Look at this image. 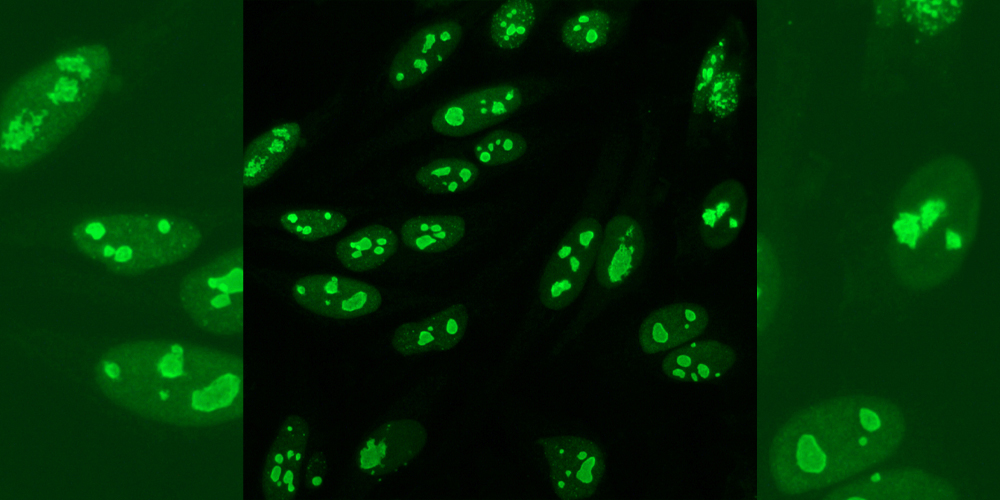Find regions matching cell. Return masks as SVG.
Wrapping results in <instances>:
<instances>
[{
    "instance_id": "6da1fadb",
    "label": "cell",
    "mask_w": 1000,
    "mask_h": 500,
    "mask_svg": "<svg viewBox=\"0 0 1000 500\" xmlns=\"http://www.w3.org/2000/svg\"><path fill=\"white\" fill-rule=\"evenodd\" d=\"M106 391L124 406L170 423L215 425L241 416L242 360L174 340H138L98 362Z\"/></svg>"
},
{
    "instance_id": "7a4b0ae2",
    "label": "cell",
    "mask_w": 1000,
    "mask_h": 500,
    "mask_svg": "<svg viewBox=\"0 0 1000 500\" xmlns=\"http://www.w3.org/2000/svg\"><path fill=\"white\" fill-rule=\"evenodd\" d=\"M903 418L893 404L870 398L827 401L794 416L770 452L777 487L803 494L853 476L890 455Z\"/></svg>"
},
{
    "instance_id": "3957f363",
    "label": "cell",
    "mask_w": 1000,
    "mask_h": 500,
    "mask_svg": "<svg viewBox=\"0 0 1000 500\" xmlns=\"http://www.w3.org/2000/svg\"><path fill=\"white\" fill-rule=\"evenodd\" d=\"M71 239L84 256L120 274H139L192 254L201 234L190 222L166 215L97 216L77 224Z\"/></svg>"
},
{
    "instance_id": "277c9868",
    "label": "cell",
    "mask_w": 1000,
    "mask_h": 500,
    "mask_svg": "<svg viewBox=\"0 0 1000 500\" xmlns=\"http://www.w3.org/2000/svg\"><path fill=\"white\" fill-rule=\"evenodd\" d=\"M180 301L200 328L218 335L243 329V252L226 251L191 271L180 286Z\"/></svg>"
},
{
    "instance_id": "5b68a950",
    "label": "cell",
    "mask_w": 1000,
    "mask_h": 500,
    "mask_svg": "<svg viewBox=\"0 0 1000 500\" xmlns=\"http://www.w3.org/2000/svg\"><path fill=\"white\" fill-rule=\"evenodd\" d=\"M603 227L595 212L580 215L545 265L537 287L543 307L560 310L573 303L594 267Z\"/></svg>"
},
{
    "instance_id": "8992f818",
    "label": "cell",
    "mask_w": 1000,
    "mask_h": 500,
    "mask_svg": "<svg viewBox=\"0 0 1000 500\" xmlns=\"http://www.w3.org/2000/svg\"><path fill=\"white\" fill-rule=\"evenodd\" d=\"M535 95L527 82H501L457 96L431 115V128L441 135L462 137L493 126L512 115Z\"/></svg>"
},
{
    "instance_id": "52a82bcc",
    "label": "cell",
    "mask_w": 1000,
    "mask_h": 500,
    "mask_svg": "<svg viewBox=\"0 0 1000 500\" xmlns=\"http://www.w3.org/2000/svg\"><path fill=\"white\" fill-rule=\"evenodd\" d=\"M539 444L557 496L577 500L597 492L605 476L606 461L595 441L579 435H552L541 438Z\"/></svg>"
},
{
    "instance_id": "ba28073f",
    "label": "cell",
    "mask_w": 1000,
    "mask_h": 500,
    "mask_svg": "<svg viewBox=\"0 0 1000 500\" xmlns=\"http://www.w3.org/2000/svg\"><path fill=\"white\" fill-rule=\"evenodd\" d=\"M464 35V24L455 18L418 28L392 56L387 69L389 84L396 89H407L424 80L449 59Z\"/></svg>"
},
{
    "instance_id": "9c48e42d",
    "label": "cell",
    "mask_w": 1000,
    "mask_h": 500,
    "mask_svg": "<svg viewBox=\"0 0 1000 500\" xmlns=\"http://www.w3.org/2000/svg\"><path fill=\"white\" fill-rule=\"evenodd\" d=\"M291 292L297 303L309 311L338 319L373 313L382 301L374 286L328 274L301 277L293 284Z\"/></svg>"
},
{
    "instance_id": "30bf717a",
    "label": "cell",
    "mask_w": 1000,
    "mask_h": 500,
    "mask_svg": "<svg viewBox=\"0 0 1000 500\" xmlns=\"http://www.w3.org/2000/svg\"><path fill=\"white\" fill-rule=\"evenodd\" d=\"M647 245L644 225L636 216L614 215L603 228L596 254L597 284L605 290L624 284L641 267Z\"/></svg>"
},
{
    "instance_id": "8fae6325",
    "label": "cell",
    "mask_w": 1000,
    "mask_h": 500,
    "mask_svg": "<svg viewBox=\"0 0 1000 500\" xmlns=\"http://www.w3.org/2000/svg\"><path fill=\"white\" fill-rule=\"evenodd\" d=\"M427 433L413 419L392 420L375 430L357 455L358 468L372 476L394 472L414 460L424 449Z\"/></svg>"
},
{
    "instance_id": "7c38bea8",
    "label": "cell",
    "mask_w": 1000,
    "mask_h": 500,
    "mask_svg": "<svg viewBox=\"0 0 1000 500\" xmlns=\"http://www.w3.org/2000/svg\"><path fill=\"white\" fill-rule=\"evenodd\" d=\"M308 440L309 429L301 417L290 416L283 421L264 464L262 486L267 499L295 497Z\"/></svg>"
},
{
    "instance_id": "4fadbf2b",
    "label": "cell",
    "mask_w": 1000,
    "mask_h": 500,
    "mask_svg": "<svg viewBox=\"0 0 1000 500\" xmlns=\"http://www.w3.org/2000/svg\"><path fill=\"white\" fill-rule=\"evenodd\" d=\"M710 323V313L703 305L679 301L650 313L639 328V345L645 353L655 354L675 349L701 335Z\"/></svg>"
},
{
    "instance_id": "5bb4252c",
    "label": "cell",
    "mask_w": 1000,
    "mask_h": 500,
    "mask_svg": "<svg viewBox=\"0 0 1000 500\" xmlns=\"http://www.w3.org/2000/svg\"><path fill=\"white\" fill-rule=\"evenodd\" d=\"M469 324V312L462 303H454L417 321L396 329L393 349L404 356L446 351L463 338Z\"/></svg>"
},
{
    "instance_id": "9a60e30c",
    "label": "cell",
    "mask_w": 1000,
    "mask_h": 500,
    "mask_svg": "<svg viewBox=\"0 0 1000 500\" xmlns=\"http://www.w3.org/2000/svg\"><path fill=\"white\" fill-rule=\"evenodd\" d=\"M747 195L743 185L732 179L716 184L701 206L698 234L709 250H721L739 235L747 215Z\"/></svg>"
},
{
    "instance_id": "2e32d148",
    "label": "cell",
    "mask_w": 1000,
    "mask_h": 500,
    "mask_svg": "<svg viewBox=\"0 0 1000 500\" xmlns=\"http://www.w3.org/2000/svg\"><path fill=\"white\" fill-rule=\"evenodd\" d=\"M735 362L736 353L732 347L708 339L675 348L664 357L661 368L670 379L698 383L725 376Z\"/></svg>"
},
{
    "instance_id": "e0dca14e",
    "label": "cell",
    "mask_w": 1000,
    "mask_h": 500,
    "mask_svg": "<svg viewBox=\"0 0 1000 500\" xmlns=\"http://www.w3.org/2000/svg\"><path fill=\"white\" fill-rule=\"evenodd\" d=\"M302 132L299 123L285 122L251 141L244 151L243 186L255 187L274 174L297 148Z\"/></svg>"
},
{
    "instance_id": "ac0fdd59",
    "label": "cell",
    "mask_w": 1000,
    "mask_h": 500,
    "mask_svg": "<svg viewBox=\"0 0 1000 500\" xmlns=\"http://www.w3.org/2000/svg\"><path fill=\"white\" fill-rule=\"evenodd\" d=\"M397 246L398 238L391 228L371 225L340 240L335 247V255L344 267L367 271L387 261Z\"/></svg>"
},
{
    "instance_id": "d6986e66",
    "label": "cell",
    "mask_w": 1000,
    "mask_h": 500,
    "mask_svg": "<svg viewBox=\"0 0 1000 500\" xmlns=\"http://www.w3.org/2000/svg\"><path fill=\"white\" fill-rule=\"evenodd\" d=\"M466 233V222L454 214L419 215L400 228L402 242L421 253H439L454 247Z\"/></svg>"
},
{
    "instance_id": "ffe728a7",
    "label": "cell",
    "mask_w": 1000,
    "mask_h": 500,
    "mask_svg": "<svg viewBox=\"0 0 1000 500\" xmlns=\"http://www.w3.org/2000/svg\"><path fill=\"white\" fill-rule=\"evenodd\" d=\"M480 176L478 167L461 157L431 160L415 173L420 187L434 194H455L472 187Z\"/></svg>"
},
{
    "instance_id": "44dd1931",
    "label": "cell",
    "mask_w": 1000,
    "mask_h": 500,
    "mask_svg": "<svg viewBox=\"0 0 1000 500\" xmlns=\"http://www.w3.org/2000/svg\"><path fill=\"white\" fill-rule=\"evenodd\" d=\"M537 20L532 1L514 0L501 4L491 16L488 33L500 49L514 50L524 44Z\"/></svg>"
},
{
    "instance_id": "7402d4cb",
    "label": "cell",
    "mask_w": 1000,
    "mask_h": 500,
    "mask_svg": "<svg viewBox=\"0 0 1000 500\" xmlns=\"http://www.w3.org/2000/svg\"><path fill=\"white\" fill-rule=\"evenodd\" d=\"M612 18L603 10L587 9L567 18L560 28L563 44L574 52H588L606 43Z\"/></svg>"
},
{
    "instance_id": "603a6c76",
    "label": "cell",
    "mask_w": 1000,
    "mask_h": 500,
    "mask_svg": "<svg viewBox=\"0 0 1000 500\" xmlns=\"http://www.w3.org/2000/svg\"><path fill=\"white\" fill-rule=\"evenodd\" d=\"M279 223L294 236L305 240H319L340 232L347 224V217L335 210L301 208L283 213Z\"/></svg>"
},
{
    "instance_id": "cb8c5ba5",
    "label": "cell",
    "mask_w": 1000,
    "mask_h": 500,
    "mask_svg": "<svg viewBox=\"0 0 1000 500\" xmlns=\"http://www.w3.org/2000/svg\"><path fill=\"white\" fill-rule=\"evenodd\" d=\"M525 136L515 130L500 129L487 133L472 148L476 160L485 166H501L520 159L527 151Z\"/></svg>"
},
{
    "instance_id": "d4e9b609",
    "label": "cell",
    "mask_w": 1000,
    "mask_h": 500,
    "mask_svg": "<svg viewBox=\"0 0 1000 500\" xmlns=\"http://www.w3.org/2000/svg\"><path fill=\"white\" fill-rule=\"evenodd\" d=\"M740 77L739 65L731 64L720 71L709 89L705 103L712 114L726 117L735 110Z\"/></svg>"
},
{
    "instance_id": "484cf974",
    "label": "cell",
    "mask_w": 1000,
    "mask_h": 500,
    "mask_svg": "<svg viewBox=\"0 0 1000 500\" xmlns=\"http://www.w3.org/2000/svg\"><path fill=\"white\" fill-rule=\"evenodd\" d=\"M728 45L727 35L720 36L708 49L700 64L693 95V108L696 112L705 106L709 89L723 67Z\"/></svg>"
},
{
    "instance_id": "4316f807",
    "label": "cell",
    "mask_w": 1000,
    "mask_h": 500,
    "mask_svg": "<svg viewBox=\"0 0 1000 500\" xmlns=\"http://www.w3.org/2000/svg\"><path fill=\"white\" fill-rule=\"evenodd\" d=\"M892 231L898 243L915 249L924 234L916 212L901 211L892 223Z\"/></svg>"
},
{
    "instance_id": "83f0119b",
    "label": "cell",
    "mask_w": 1000,
    "mask_h": 500,
    "mask_svg": "<svg viewBox=\"0 0 1000 500\" xmlns=\"http://www.w3.org/2000/svg\"><path fill=\"white\" fill-rule=\"evenodd\" d=\"M947 209V202L942 198H928L918 208L916 212L919 217L921 227L924 231L931 229L944 215Z\"/></svg>"
},
{
    "instance_id": "f1b7e54d",
    "label": "cell",
    "mask_w": 1000,
    "mask_h": 500,
    "mask_svg": "<svg viewBox=\"0 0 1000 500\" xmlns=\"http://www.w3.org/2000/svg\"><path fill=\"white\" fill-rule=\"evenodd\" d=\"M80 90L79 83L65 75L59 77L53 89L47 93V98L53 104L71 103L75 100Z\"/></svg>"
},
{
    "instance_id": "f546056e",
    "label": "cell",
    "mask_w": 1000,
    "mask_h": 500,
    "mask_svg": "<svg viewBox=\"0 0 1000 500\" xmlns=\"http://www.w3.org/2000/svg\"><path fill=\"white\" fill-rule=\"evenodd\" d=\"M54 63L61 71L78 73L82 80H89L92 77V68L87 59L81 54H67L55 58Z\"/></svg>"
},
{
    "instance_id": "4dcf8cb0",
    "label": "cell",
    "mask_w": 1000,
    "mask_h": 500,
    "mask_svg": "<svg viewBox=\"0 0 1000 500\" xmlns=\"http://www.w3.org/2000/svg\"><path fill=\"white\" fill-rule=\"evenodd\" d=\"M326 470V459L322 454H314L308 461L306 467V483L308 486L318 487L324 478Z\"/></svg>"
},
{
    "instance_id": "1f68e13d",
    "label": "cell",
    "mask_w": 1000,
    "mask_h": 500,
    "mask_svg": "<svg viewBox=\"0 0 1000 500\" xmlns=\"http://www.w3.org/2000/svg\"><path fill=\"white\" fill-rule=\"evenodd\" d=\"M944 245L949 251L960 250L964 245L962 234L956 230L947 229L944 233Z\"/></svg>"
}]
</instances>
